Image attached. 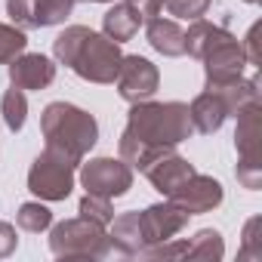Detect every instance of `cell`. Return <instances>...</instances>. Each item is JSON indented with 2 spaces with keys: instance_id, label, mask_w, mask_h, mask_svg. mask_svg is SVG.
I'll return each instance as SVG.
<instances>
[{
  "instance_id": "ffe728a7",
  "label": "cell",
  "mask_w": 262,
  "mask_h": 262,
  "mask_svg": "<svg viewBox=\"0 0 262 262\" xmlns=\"http://www.w3.org/2000/svg\"><path fill=\"white\" fill-rule=\"evenodd\" d=\"M225 256L222 234L216 228H201L188 244H185V259H201V262H219Z\"/></svg>"
},
{
  "instance_id": "d4e9b609",
  "label": "cell",
  "mask_w": 262,
  "mask_h": 262,
  "mask_svg": "<svg viewBox=\"0 0 262 262\" xmlns=\"http://www.w3.org/2000/svg\"><path fill=\"white\" fill-rule=\"evenodd\" d=\"M256 228H262V219L253 216L244 225V244H241V259H262V241L256 237Z\"/></svg>"
},
{
  "instance_id": "f1b7e54d",
  "label": "cell",
  "mask_w": 262,
  "mask_h": 262,
  "mask_svg": "<svg viewBox=\"0 0 262 262\" xmlns=\"http://www.w3.org/2000/svg\"><path fill=\"white\" fill-rule=\"evenodd\" d=\"M244 4H259V0H244Z\"/></svg>"
},
{
  "instance_id": "8992f818",
  "label": "cell",
  "mask_w": 262,
  "mask_h": 262,
  "mask_svg": "<svg viewBox=\"0 0 262 262\" xmlns=\"http://www.w3.org/2000/svg\"><path fill=\"white\" fill-rule=\"evenodd\" d=\"M74 170L77 164L53 148H43L31 170H28V191L37 198V201H65L74 188Z\"/></svg>"
},
{
  "instance_id": "3957f363",
  "label": "cell",
  "mask_w": 262,
  "mask_h": 262,
  "mask_svg": "<svg viewBox=\"0 0 262 262\" xmlns=\"http://www.w3.org/2000/svg\"><path fill=\"white\" fill-rule=\"evenodd\" d=\"M40 129H43L47 148L71 158L74 164H80L99 142L96 117L71 102H50L40 114Z\"/></svg>"
},
{
  "instance_id": "5b68a950",
  "label": "cell",
  "mask_w": 262,
  "mask_h": 262,
  "mask_svg": "<svg viewBox=\"0 0 262 262\" xmlns=\"http://www.w3.org/2000/svg\"><path fill=\"white\" fill-rule=\"evenodd\" d=\"M234 148H237V182L250 191L262 185V105L253 102L237 114L234 129Z\"/></svg>"
},
{
  "instance_id": "7a4b0ae2",
  "label": "cell",
  "mask_w": 262,
  "mask_h": 262,
  "mask_svg": "<svg viewBox=\"0 0 262 262\" xmlns=\"http://www.w3.org/2000/svg\"><path fill=\"white\" fill-rule=\"evenodd\" d=\"M53 56L90 83H114L123 59L120 43L108 40L99 31H90L86 25H68L53 40Z\"/></svg>"
},
{
  "instance_id": "e0dca14e",
  "label": "cell",
  "mask_w": 262,
  "mask_h": 262,
  "mask_svg": "<svg viewBox=\"0 0 262 262\" xmlns=\"http://www.w3.org/2000/svg\"><path fill=\"white\" fill-rule=\"evenodd\" d=\"M188 117H191V126L198 129V133L213 136V133H219V126L225 123L228 108H225V102H222L213 90H204V93L188 105Z\"/></svg>"
},
{
  "instance_id": "ba28073f",
  "label": "cell",
  "mask_w": 262,
  "mask_h": 262,
  "mask_svg": "<svg viewBox=\"0 0 262 262\" xmlns=\"http://www.w3.org/2000/svg\"><path fill=\"white\" fill-rule=\"evenodd\" d=\"M117 93L123 102H145L158 93L161 86V71L155 62H148L145 56H123L120 59V68H117Z\"/></svg>"
},
{
  "instance_id": "d6986e66",
  "label": "cell",
  "mask_w": 262,
  "mask_h": 262,
  "mask_svg": "<svg viewBox=\"0 0 262 262\" xmlns=\"http://www.w3.org/2000/svg\"><path fill=\"white\" fill-rule=\"evenodd\" d=\"M234 34L228 31V28H222V25H216V22H207L204 16L201 19H194L191 25H188V31H185V53L191 56V59H204L213 47H219V43H225V40H231Z\"/></svg>"
},
{
  "instance_id": "ac0fdd59",
  "label": "cell",
  "mask_w": 262,
  "mask_h": 262,
  "mask_svg": "<svg viewBox=\"0 0 262 262\" xmlns=\"http://www.w3.org/2000/svg\"><path fill=\"white\" fill-rule=\"evenodd\" d=\"M108 244H111V256H139L142 244V228H139V213H120L117 219H111V231H108Z\"/></svg>"
},
{
  "instance_id": "83f0119b",
  "label": "cell",
  "mask_w": 262,
  "mask_h": 262,
  "mask_svg": "<svg viewBox=\"0 0 262 262\" xmlns=\"http://www.w3.org/2000/svg\"><path fill=\"white\" fill-rule=\"evenodd\" d=\"M80 4H117V0H80ZM129 4H142V0H129Z\"/></svg>"
},
{
  "instance_id": "6da1fadb",
  "label": "cell",
  "mask_w": 262,
  "mask_h": 262,
  "mask_svg": "<svg viewBox=\"0 0 262 262\" xmlns=\"http://www.w3.org/2000/svg\"><path fill=\"white\" fill-rule=\"evenodd\" d=\"M194 133L185 102H133L126 114V129L120 133V161L133 170H148L164 155L176 151Z\"/></svg>"
},
{
  "instance_id": "4316f807",
  "label": "cell",
  "mask_w": 262,
  "mask_h": 262,
  "mask_svg": "<svg viewBox=\"0 0 262 262\" xmlns=\"http://www.w3.org/2000/svg\"><path fill=\"white\" fill-rule=\"evenodd\" d=\"M19 247V237H16V228L10 222H0V259H7L13 256Z\"/></svg>"
},
{
  "instance_id": "603a6c76",
  "label": "cell",
  "mask_w": 262,
  "mask_h": 262,
  "mask_svg": "<svg viewBox=\"0 0 262 262\" xmlns=\"http://www.w3.org/2000/svg\"><path fill=\"white\" fill-rule=\"evenodd\" d=\"M25 47H28V37L19 25L0 22V65H10L19 53H25Z\"/></svg>"
},
{
  "instance_id": "484cf974",
  "label": "cell",
  "mask_w": 262,
  "mask_h": 262,
  "mask_svg": "<svg viewBox=\"0 0 262 262\" xmlns=\"http://www.w3.org/2000/svg\"><path fill=\"white\" fill-rule=\"evenodd\" d=\"M259 31H262V25L259 22H253L250 25V31H247V47H244V56H247V65H262V53H259Z\"/></svg>"
},
{
  "instance_id": "44dd1931",
  "label": "cell",
  "mask_w": 262,
  "mask_h": 262,
  "mask_svg": "<svg viewBox=\"0 0 262 262\" xmlns=\"http://www.w3.org/2000/svg\"><path fill=\"white\" fill-rule=\"evenodd\" d=\"M0 114H4V123L10 133H22V126L28 120V99H25V90L13 86L4 93V99H0Z\"/></svg>"
},
{
  "instance_id": "277c9868",
  "label": "cell",
  "mask_w": 262,
  "mask_h": 262,
  "mask_svg": "<svg viewBox=\"0 0 262 262\" xmlns=\"http://www.w3.org/2000/svg\"><path fill=\"white\" fill-rule=\"evenodd\" d=\"M50 250L59 259H108L111 256V244H108V231L83 216L77 219H65L59 225H53L50 231Z\"/></svg>"
},
{
  "instance_id": "cb8c5ba5",
  "label": "cell",
  "mask_w": 262,
  "mask_h": 262,
  "mask_svg": "<svg viewBox=\"0 0 262 262\" xmlns=\"http://www.w3.org/2000/svg\"><path fill=\"white\" fill-rule=\"evenodd\" d=\"M77 213H80L83 219H90V222L102 225V228H108V225H111V219H114L111 198H99V194H83V198H80Z\"/></svg>"
},
{
  "instance_id": "8fae6325",
  "label": "cell",
  "mask_w": 262,
  "mask_h": 262,
  "mask_svg": "<svg viewBox=\"0 0 262 262\" xmlns=\"http://www.w3.org/2000/svg\"><path fill=\"white\" fill-rule=\"evenodd\" d=\"M225 191H222V182L213 179V176H204V173H191L173 194L170 201L176 207H182L188 216H201V213H210L222 204Z\"/></svg>"
},
{
  "instance_id": "7c38bea8",
  "label": "cell",
  "mask_w": 262,
  "mask_h": 262,
  "mask_svg": "<svg viewBox=\"0 0 262 262\" xmlns=\"http://www.w3.org/2000/svg\"><path fill=\"white\" fill-rule=\"evenodd\" d=\"M204 74H207V86H225L244 77L247 68V56H244V43L237 37L213 47L204 59Z\"/></svg>"
},
{
  "instance_id": "52a82bcc",
  "label": "cell",
  "mask_w": 262,
  "mask_h": 262,
  "mask_svg": "<svg viewBox=\"0 0 262 262\" xmlns=\"http://www.w3.org/2000/svg\"><path fill=\"white\" fill-rule=\"evenodd\" d=\"M80 185L86 188V194H99L111 201L123 198L133 188V167L114 158H93L80 167Z\"/></svg>"
},
{
  "instance_id": "2e32d148",
  "label": "cell",
  "mask_w": 262,
  "mask_h": 262,
  "mask_svg": "<svg viewBox=\"0 0 262 262\" xmlns=\"http://www.w3.org/2000/svg\"><path fill=\"white\" fill-rule=\"evenodd\" d=\"M191 173H198L185 158H179L176 151H170V155H164L161 161H155L148 170H145V176H148V182L164 194V198H170Z\"/></svg>"
},
{
  "instance_id": "9c48e42d",
  "label": "cell",
  "mask_w": 262,
  "mask_h": 262,
  "mask_svg": "<svg viewBox=\"0 0 262 262\" xmlns=\"http://www.w3.org/2000/svg\"><path fill=\"white\" fill-rule=\"evenodd\" d=\"M77 0H7V13L13 19V25H19L22 31L28 28H53L62 25Z\"/></svg>"
},
{
  "instance_id": "9a60e30c",
  "label": "cell",
  "mask_w": 262,
  "mask_h": 262,
  "mask_svg": "<svg viewBox=\"0 0 262 262\" xmlns=\"http://www.w3.org/2000/svg\"><path fill=\"white\" fill-rule=\"evenodd\" d=\"M145 34H148V43L155 53L167 56V59H176V56H185V31L179 28L176 19H164V16H145Z\"/></svg>"
},
{
  "instance_id": "7402d4cb",
  "label": "cell",
  "mask_w": 262,
  "mask_h": 262,
  "mask_svg": "<svg viewBox=\"0 0 262 262\" xmlns=\"http://www.w3.org/2000/svg\"><path fill=\"white\" fill-rule=\"evenodd\" d=\"M16 225H19L22 231L40 234V231H47V228L53 225V213H50L47 204H40V201H28V204L19 207V213H16Z\"/></svg>"
},
{
  "instance_id": "5bb4252c",
  "label": "cell",
  "mask_w": 262,
  "mask_h": 262,
  "mask_svg": "<svg viewBox=\"0 0 262 262\" xmlns=\"http://www.w3.org/2000/svg\"><path fill=\"white\" fill-rule=\"evenodd\" d=\"M145 16H142V7L139 4H129V0H117V4L102 16V34L114 43H126L133 40L136 31L142 28Z\"/></svg>"
},
{
  "instance_id": "4fadbf2b",
  "label": "cell",
  "mask_w": 262,
  "mask_h": 262,
  "mask_svg": "<svg viewBox=\"0 0 262 262\" xmlns=\"http://www.w3.org/2000/svg\"><path fill=\"white\" fill-rule=\"evenodd\" d=\"M56 80V65L43 53H19L10 62V83L19 90H47Z\"/></svg>"
},
{
  "instance_id": "30bf717a",
  "label": "cell",
  "mask_w": 262,
  "mask_h": 262,
  "mask_svg": "<svg viewBox=\"0 0 262 262\" xmlns=\"http://www.w3.org/2000/svg\"><path fill=\"white\" fill-rule=\"evenodd\" d=\"M188 213L182 207H176L170 198L164 204H151L139 213V228H142V244L151 247V244H164L170 237H176L185 225H188Z\"/></svg>"
}]
</instances>
